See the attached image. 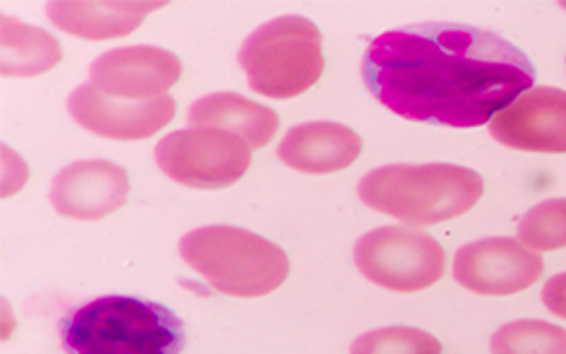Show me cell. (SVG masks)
I'll list each match as a JSON object with an SVG mask.
<instances>
[{
  "label": "cell",
  "mask_w": 566,
  "mask_h": 354,
  "mask_svg": "<svg viewBox=\"0 0 566 354\" xmlns=\"http://www.w3.org/2000/svg\"><path fill=\"white\" fill-rule=\"evenodd\" d=\"M370 94L417 124L471 130L533 89L528 56L495 32L423 23L377 36L364 56Z\"/></svg>",
  "instance_id": "cell-1"
},
{
  "label": "cell",
  "mask_w": 566,
  "mask_h": 354,
  "mask_svg": "<svg viewBox=\"0 0 566 354\" xmlns=\"http://www.w3.org/2000/svg\"><path fill=\"white\" fill-rule=\"evenodd\" d=\"M65 354H181L184 321L166 305L136 297H98L59 325Z\"/></svg>",
  "instance_id": "cell-2"
},
{
  "label": "cell",
  "mask_w": 566,
  "mask_h": 354,
  "mask_svg": "<svg viewBox=\"0 0 566 354\" xmlns=\"http://www.w3.org/2000/svg\"><path fill=\"white\" fill-rule=\"evenodd\" d=\"M357 194L370 210L401 223L436 225L475 207L484 181L475 170L453 163H397L368 172Z\"/></svg>",
  "instance_id": "cell-3"
},
{
  "label": "cell",
  "mask_w": 566,
  "mask_h": 354,
  "mask_svg": "<svg viewBox=\"0 0 566 354\" xmlns=\"http://www.w3.org/2000/svg\"><path fill=\"white\" fill-rule=\"evenodd\" d=\"M179 250L184 261L217 292L239 299L274 292L291 272V259L283 248L234 225L192 229L181 239Z\"/></svg>",
  "instance_id": "cell-4"
},
{
  "label": "cell",
  "mask_w": 566,
  "mask_h": 354,
  "mask_svg": "<svg viewBox=\"0 0 566 354\" xmlns=\"http://www.w3.org/2000/svg\"><path fill=\"white\" fill-rule=\"evenodd\" d=\"M248 85L268 98H295L324 74L319 28L304 17H281L254 30L239 50Z\"/></svg>",
  "instance_id": "cell-5"
},
{
  "label": "cell",
  "mask_w": 566,
  "mask_h": 354,
  "mask_svg": "<svg viewBox=\"0 0 566 354\" xmlns=\"http://www.w3.org/2000/svg\"><path fill=\"white\" fill-rule=\"evenodd\" d=\"M355 266L379 288L419 292L442 279L447 253L427 232L390 225L361 236L355 244Z\"/></svg>",
  "instance_id": "cell-6"
},
{
  "label": "cell",
  "mask_w": 566,
  "mask_h": 354,
  "mask_svg": "<svg viewBox=\"0 0 566 354\" xmlns=\"http://www.w3.org/2000/svg\"><path fill=\"white\" fill-rule=\"evenodd\" d=\"M155 159L166 176L195 190L230 187L252 163L248 143L217 128L172 132L159 141Z\"/></svg>",
  "instance_id": "cell-7"
},
{
  "label": "cell",
  "mask_w": 566,
  "mask_h": 354,
  "mask_svg": "<svg viewBox=\"0 0 566 354\" xmlns=\"http://www.w3.org/2000/svg\"><path fill=\"white\" fill-rule=\"evenodd\" d=\"M542 272V257L509 236L467 244L453 264L455 281L484 297L517 294L537 283Z\"/></svg>",
  "instance_id": "cell-8"
},
{
  "label": "cell",
  "mask_w": 566,
  "mask_h": 354,
  "mask_svg": "<svg viewBox=\"0 0 566 354\" xmlns=\"http://www.w3.org/2000/svg\"><path fill=\"white\" fill-rule=\"evenodd\" d=\"M67 111L81 128L103 139L144 141L172 121L177 100L168 94L153 100H116L94 85H81L70 94Z\"/></svg>",
  "instance_id": "cell-9"
},
{
  "label": "cell",
  "mask_w": 566,
  "mask_h": 354,
  "mask_svg": "<svg viewBox=\"0 0 566 354\" xmlns=\"http://www.w3.org/2000/svg\"><path fill=\"white\" fill-rule=\"evenodd\" d=\"M491 137L513 150L566 152V92L533 87L497 111L489 124Z\"/></svg>",
  "instance_id": "cell-10"
},
{
  "label": "cell",
  "mask_w": 566,
  "mask_h": 354,
  "mask_svg": "<svg viewBox=\"0 0 566 354\" xmlns=\"http://www.w3.org/2000/svg\"><path fill=\"white\" fill-rule=\"evenodd\" d=\"M181 74L179 56L153 45L109 50L90 65L94 87L118 100L161 98L177 85Z\"/></svg>",
  "instance_id": "cell-11"
},
{
  "label": "cell",
  "mask_w": 566,
  "mask_h": 354,
  "mask_svg": "<svg viewBox=\"0 0 566 354\" xmlns=\"http://www.w3.org/2000/svg\"><path fill=\"white\" fill-rule=\"evenodd\" d=\"M129 196L127 170L112 161H78L63 168L50 187L52 207L67 218L98 221L120 210Z\"/></svg>",
  "instance_id": "cell-12"
},
{
  "label": "cell",
  "mask_w": 566,
  "mask_h": 354,
  "mask_svg": "<svg viewBox=\"0 0 566 354\" xmlns=\"http://www.w3.org/2000/svg\"><path fill=\"white\" fill-rule=\"evenodd\" d=\"M361 154V139L342 124H302L286 132L276 157L304 174H333L350 168Z\"/></svg>",
  "instance_id": "cell-13"
},
{
  "label": "cell",
  "mask_w": 566,
  "mask_h": 354,
  "mask_svg": "<svg viewBox=\"0 0 566 354\" xmlns=\"http://www.w3.org/2000/svg\"><path fill=\"white\" fill-rule=\"evenodd\" d=\"M188 124L195 128L226 130L245 141L250 150H259L274 139L279 114L241 94L217 92L201 96L190 105Z\"/></svg>",
  "instance_id": "cell-14"
},
{
  "label": "cell",
  "mask_w": 566,
  "mask_h": 354,
  "mask_svg": "<svg viewBox=\"0 0 566 354\" xmlns=\"http://www.w3.org/2000/svg\"><path fill=\"white\" fill-rule=\"evenodd\" d=\"M164 3H109V0H56L45 8L48 19L63 32L85 41H109L134 32Z\"/></svg>",
  "instance_id": "cell-15"
},
{
  "label": "cell",
  "mask_w": 566,
  "mask_h": 354,
  "mask_svg": "<svg viewBox=\"0 0 566 354\" xmlns=\"http://www.w3.org/2000/svg\"><path fill=\"white\" fill-rule=\"evenodd\" d=\"M3 45H0V72L3 76H39L61 63V43L39 28L25 25L3 14Z\"/></svg>",
  "instance_id": "cell-16"
},
{
  "label": "cell",
  "mask_w": 566,
  "mask_h": 354,
  "mask_svg": "<svg viewBox=\"0 0 566 354\" xmlns=\"http://www.w3.org/2000/svg\"><path fill=\"white\" fill-rule=\"evenodd\" d=\"M491 354H566V330L539 319L511 321L493 332Z\"/></svg>",
  "instance_id": "cell-17"
},
{
  "label": "cell",
  "mask_w": 566,
  "mask_h": 354,
  "mask_svg": "<svg viewBox=\"0 0 566 354\" xmlns=\"http://www.w3.org/2000/svg\"><path fill=\"white\" fill-rule=\"evenodd\" d=\"M520 242L537 253L566 248V199H548L517 221Z\"/></svg>",
  "instance_id": "cell-18"
},
{
  "label": "cell",
  "mask_w": 566,
  "mask_h": 354,
  "mask_svg": "<svg viewBox=\"0 0 566 354\" xmlns=\"http://www.w3.org/2000/svg\"><path fill=\"white\" fill-rule=\"evenodd\" d=\"M350 354H442V343L419 328L392 325L357 336Z\"/></svg>",
  "instance_id": "cell-19"
},
{
  "label": "cell",
  "mask_w": 566,
  "mask_h": 354,
  "mask_svg": "<svg viewBox=\"0 0 566 354\" xmlns=\"http://www.w3.org/2000/svg\"><path fill=\"white\" fill-rule=\"evenodd\" d=\"M542 303L551 314L566 319V272H559L544 283Z\"/></svg>",
  "instance_id": "cell-20"
},
{
  "label": "cell",
  "mask_w": 566,
  "mask_h": 354,
  "mask_svg": "<svg viewBox=\"0 0 566 354\" xmlns=\"http://www.w3.org/2000/svg\"><path fill=\"white\" fill-rule=\"evenodd\" d=\"M562 8H566V6H562Z\"/></svg>",
  "instance_id": "cell-21"
}]
</instances>
